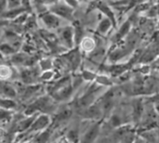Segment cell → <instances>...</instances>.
I'll return each mask as SVG.
<instances>
[{"label": "cell", "mask_w": 159, "mask_h": 143, "mask_svg": "<svg viewBox=\"0 0 159 143\" xmlns=\"http://www.w3.org/2000/svg\"><path fill=\"white\" fill-rule=\"evenodd\" d=\"M53 98L51 96H42L37 98L34 101H33L24 111V114L28 116H32L36 112L48 113L53 110L54 102Z\"/></svg>", "instance_id": "cell-1"}, {"label": "cell", "mask_w": 159, "mask_h": 143, "mask_svg": "<svg viewBox=\"0 0 159 143\" xmlns=\"http://www.w3.org/2000/svg\"><path fill=\"white\" fill-rule=\"evenodd\" d=\"M48 10L55 13L60 18H62L69 21L73 22L75 20V8L65 2L64 3L59 2V3L49 7Z\"/></svg>", "instance_id": "cell-2"}, {"label": "cell", "mask_w": 159, "mask_h": 143, "mask_svg": "<svg viewBox=\"0 0 159 143\" xmlns=\"http://www.w3.org/2000/svg\"><path fill=\"white\" fill-rule=\"evenodd\" d=\"M59 40L67 49H73L75 47V32L73 25L64 26L60 28L59 30Z\"/></svg>", "instance_id": "cell-3"}, {"label": "cell", "mask_w": 159, "mask_h": 143, "mask_svg": "<svg viewBox=\"0 0 159 143\" xmlns=\"http://www.w3.org/2000/svg\"><path fill=\"white\" fill-rule=\"evenodd\" d=\"M21 82L24 85H34L36 84V79L40 78L41 73L37 72V69L34 67H24L20 72H19Z\"/></svg>", "instance_id": "cell-4"}, {"label": "cell", "mask_w": 159, "mask_h": 143, "mask_svg": "<svg viewBox=\"0 0 159 143\" xmlns=\"http://www.w3.org/2000/svg\"><path fill=\"white\" fill-rule=\"evenodd\" d=\"M39 18L48 30L58 29L61 25V18L50 10H47L46 12L39 14Z\"/></svg>", "instance_id": "cell-5"}, {"label": "cell", "mask_w": 159, "mask_h": 143, "mask_svg": "<svg viewBox=\"0 0 159 143\" xmlns=\"http://www.w3.org/2000/svg\"><path fill=\"white\" fill-rule=\"evenodd\" d=\"M114 95H115L114 90H109L100 99L99 104L103 112V115L109 114L111 113V111L114 107V104H115Z\"/></svg>", "instance_id": "cell-6"}, {"label": "cell", "mask_w": 159, "mask_h": 143, "mask_svg": "<svg viewBox=\"0 0 159 143\" xmlns=\"http://www.w3.org/2000/svg\"><path fill=\"white\" fill-rule=\"evenodd\" d=\"M131 29H132V20L130 19H128L126 21H124L121 24L120 28L118 29L117 33L116 34L114 47L115 46H117L118 43L122 42V40H124L125 38H127V36L130 34Z\"/></svg>", "instance_id": "cell-7"}, {"label": "cell", "mask_w": 159, "mask_h": 143, "mask_svg": "<svg viewBox=\"0 0 159 143\" xmlns=\"http://www.w3.org/2000/svg\"><path fill=\"white\" fill-rule=\"evenodd\" d=\"M74 86L71 83H69L68 85L62 87L61 88H60L59 90H57L55 93H53L51 95V97L54 99V101H67L73 94L74 92Z\"/></svg>", "instance_id": "cell-8"}, {"label": "cell", "mask_w": 159, "mask_h": 143, "mask_svg": "<svg viewBox=\"0 0 159 143\" xmlns=\"http://www.w3.org/2000/svg\"><path fill=\"white\" fill-rule=\"evenodd\" d=\"M79 48L80 50L82 51L83 54H87V55H89L90 53H92L98 47L97 45V41L93 38V37H90V36H85L81 43L79 44Z\"/></svg>", "instance_id": "cell-9"}, {"label": "cell", "mask_w": 159, "mask_h": 143, "mask_svg": "<svg viewBox=\"0 0 159 143\" xmlns=\"http://www.w3.org/2000/svg\"><path fill=\"white\" fill-rule=\"evenodd\" d=\"M82 114L87 119L98 120L103 115V112H102V108L98 102V103H93L92 105H90L89 107L85 109Z\"/></svg>", "instance_id": "cell-10"}, {"label": "cell", "mask_w": 159, "mask_h": 143, "mask_svg": "<svg viewBox=\"0 0 159 143\" xmlns=\"http://www.w3.org/2000/svg\"><path fill=\"white\" fill-rule=\"evenodd\" d=\"M112 28H114V24L112 20L108 19L107 17H104L99 21L97 28H96V33L100 36H105L111 31Z\"/></svg>", "instance_id": "cell-11"}, {"label": "cell", "mask_w": 159, "mask_h": 143, "mask_svg": "<svg viewBox=\"0 0 159 143\" xmlns=\"http://www.w3.org/2000/svg\"><path fill=\"white\" fill-rule=\"evenodd\" d=\"M101 130V123H96L93 126H91L89 130L85 133L83 139H82V143H92L96 138L98 137L99 133Z\"/></svg>", "instance_id": "cell-12"}, {"label": "cell", "mask_w": 159, "mask_h": 143, "mask_svg": "<svg viewBox=\"0 0 159 143\" xmlns=\"http://www.w3.org/2000/svg\"><path fill=\"white\" fill-rule=\"evenodd\" d=\"M49 123H50L49 116L47 114H41L34 119L32 127H30V131H37L46 128L49 125Z\"/></svg>", "instance_id": "cell-13"}, {"label": "cell", "mask_w": 159, "mask_h": 143, "mask_svg": "<svg viewBox=\"0 0 159 143\" xmlns=\"http://www.w3.org/2000/svg\"><path fill=\"white\" fill-rule=\"evenodd\" d=\"M24 12H29L25 7H23L22 6L18 7H14V8H7L6 11L2 12V20H14L15 18H17L18 16H20V14L24 13ZM31 13V12H30Z\"/></svg>", "instance_id": "cell-14"}, {"label": "cell", "mask_w": 159, "mask_h": 143, "mask_svg": "<svg viewBox=\"0 0 159 143\" xmlns=\"http://www.w3.org/2000/svg\"><path fill=\"white\" fill-rule=\"evenodd\" d=\"M143 102L142 99H135L132 101V116L135 122H139L142 119L143 113Z\"/></svg>", "instance_id": "cell-15"}, {"label": "cell", "mask_w": 159, "mask_h": 143, "mask_svg": "<svg viewBox=\"0 0 159 143\" xmlns=\"http://www.w3.org/2000/svg\"><path fill=\"white\" fill-rule=\"evenodd\" d=\"M73 27H74V32H75V46L78 47L79 44L81 43L82 39L85 37V30L81 22L77 20H75L73 21Z\"/></svg>", "instance_id": "cell-16"}, {"label": "cell", "mask_w": 159, "mask_h": 143, "mask_svg": "<svg viewBox=\"0 0 159 143\" xmlns=\"http://www.w3.org/2000/svg\"><path fill=\"white\" fill-rule=\"evenodd\" d=\"M1 92H2L3 98H8V99L16 98L17 97V93H18L17 89L13 86H11L7 82H5L4 80H2Z\"/></svg>", "instance_id": "cell-17"}, {"label": "cell", "mask_w": 159, "mask_h": 143, "mask_svg": "<svg viewBox=\"0 0 159 143\" xmlns=\"http://www.w3.org/2000/svg\"><path fill=\"white\" fill-rule=\"evenodd\" d=\"M30 54H27L25 52H19L17 51L15 54L9 57V61L13 65H21L24 66V63Z\"/></svg>", "instance_id": "cell-18"}, {"label": "cell", "mask_w": 159, "mask_h": 143, "mask_svg": "<svg viewBox=\"0 0 159 143\" xmlns=\"http://www.w3.org/2000/svg\"><path fill=\"white\" fill-rule=\"evenodd\" d=\"M38 66H39V70H41V72L53 70L54 69V59H52L50 57L40 58V60L38 61Z\"/></svg>", "instance_id": "cell-19"}, {"label": "cell", "mask_w": 159, "mask_h": 143, "mask_svg": "<svg viewBox=\"0 0 159 143\" xmlns=\"http://www.w3.org/2000/svg\"><path fill=\"white\" fill-rule=\"evenodd\" d=\"M13 68H11L9 65L7 64H5V63H2L1 66H0V76L2 78V80L6 81L7 79H10L12 78L13 76Z\"/></svg>", "instance_id": "cell-20"}, {"label": "cell", "mask_w": 159, "mask_h": 143, "mask_svg": "<svg viewBox=\"0 0 159 143\" xmlns=\"http://www.w3.org/2000/svg\"><path fill=\"white\" fill-rule=\"evenodd\" d=\"M71 115H72V111H71L69 108L61 109V110L59 111V113L56 114V116H55V122H56V123L64 122V121L68 120V119L70 118Z\"/></svg>", "instance_id": "cell-21"}, {"label": "cell", "mask_w": 159, "mask_h": 143, "mask_svg": "<svg viewBox=\"0 0 159 143\" xmlns=\"http://www.w3.org/2000/svg\"><path fill=\"white\" fill-rule=\"evenodd\" d=\"M2 56H12L13 54H15L17 52V49L14 46H12L9 43H2L1 44V47H0Z\"/></svg>", "instance_id": "cell-22"}, {"label": "cell", "mask_w": 159, "mask_h": 143, "mask_svg": "<svg viewBox=\"0 0 159 143\" xmlns=\"http://www.w3.org/2000/svg\"><path fill=\"white\" fill-rule=\"evenodd\" d=\"M95 82L102 86V87H112L113 86V81L110 77H108L107 75L105 74H97V77H96V80Z\"/></svg>", "instance_id": "cell-23"}, {"label": "cell", "mask_w": 159, "mask_h": 143, "mask_svg": "<svg viewBox=\"0 0 159 143\" xmlns=\"http://www.w3.org/2000/svg\"><path fill=\"white\" fill-rule=\"evenodd\" d=\"M80 74H81V76H82L84 81L92 83V82H95L98 74L93 72V71H91V70H89V69H82Z\"/></svg>", "instance_id": "cell-24"}, {"label": "cell", "mask_w": 159, "mask_h": 143, "mask_svg": "<svg viewBox=\"0 0 159 143\" xmlns=\"http://www.w3.org/2000/svg\"><path fill=\"white\" fill-rule=\"evenodd\" d=\"M55 78H56V72L54 70H48V71L41 72L39 79L44 82H50Z\"/></svg>", "instance_id": "cell-25"}, {"label": "cell", "mask_w": 159, "mask_h": 143, "mask_svg": "<svg viewBox=\"0 0 159 143\" xmlns=\"http://www.w3.org/2000/svg\"><path fill=\"white\" fill-rule=\"evenodd\" d=\"M17 107V103L13 99H8V98H2L1 100V108L6 109V110H11Z\"/></svg>", "instance_id": "cell-26"}, {"label": "cell", "mask_w": 159, "mask_h": 143, "mask_svg": "<svg viewBox=\"0 0 159 143\" xmlns=\"http://www.w3.org/2000/svg\"><path fill=\"white\" fill-rule=\"evenodd\" d=\"M34 119H35L34 116H31V117H29V118H27V119H24V120L20 121V124H19V127H18V128H19L20 130H22V131H23V130H26V129H28V128H30V127H32V125H33Z\"/></svg>", "instance_id": "cell-27"}, {"label": "cell", "mask_w": 159, "mask_h": 143, "mask_svg": "<svg viewBox=\"0 0 159 143\" xmlns=\"http://www.w3.org/2000/svg\"><path fill=\"white\" fill-rule=\"evenodd\" d=\"M67 138L70 141L75 143L78 142L79 141V134H78V130L77 129H72L69 131L68 135H67Z\"/></svg>", "instance_id": "cell-28"}, {"label": "cell", "mask_w": 159, "mask_h": 143, "mask_svg": "<svg viewBox=\"0 0 159 143\" xmlns=\"http://www.w3.org/2000/svg\"><path fill=\"white\" fill-rule=\"evenodd\" d=\"M110 123H111V126H113L114 127H120V125H121V118H120V116L118 114H113L111 116Z\"/></svg>", "instance_id": "cell-29"}, {"label": "cell", "mask_w": 159, "mask_h": 143, "mask_svg": "<svg viewBox=\"0 0 159 143\" xmlns=\"http://www.w3.org/2000/svg\"><path fill=\"white\" fill-rule=\"evenodd\" d=\"M65 3H67L68 5H70L71 7H73L75 9L78 7V5H79V2L77 1V0H63Z\"/></svg>", "instance_id": "cell-30"}, {"label": "cell", "mask_w": 159, "mask_h": 143, "mask_svg": "<svg viewBox=\"0 0 159 143\" xmlns=\"http://www.w3.org/2000/svg\"><path fill=\"white\" fill-rule=\"evenodd\" d=\"M43 2L45 3V5H46L47 7H51V6H53V5H55V4L59 3L60 0H43Z\"/></svg>", "instance_id": "cell-31"}, {"label": "cell", "mask_w": 159, "mask_h": 143, "mask_svg": "<svg viewBox=\"0 0 159 143\" xmlns=\"http://www.w3.org/2000/svg\"><path fill=\"white\" fill-rule=\"evenodd\" d=\"M134 143H147L146 141H143V140H141V139H136L135 140V141H134Z\"/></svg>", "instance_id": "cell-32"}, {"label": "cell", "mask_w": 159, "mask_h": 143, "mask_svg": "<svg viewBox=\"0 0 159 143\" xmlns=\"http://www.w3.org/2000/svg\"><path fill=\"white\" fill-rule=\"evenodd\" d=\"M156 4H157V8H158V12H159V0H157Z\"/></svg>", "instance_id": "cell-33"}, {"label": "cell", "mask_w": 159, "mask_h": 143, "mask_svg": "<svg viewBox=\"0 0 159 143\" xmlns=\"http://www.w3.org/2000/svg\"><path fill=\"white\" fill-rule=\"evenodd\" d=\"M78 2H86V1H88V0H77Z\"/></svg>", "instance_id": "cell-34"}, {"label": "cell", "mask_w": 159, "mask_h": 143, "mask_svg": "<svg viewBox=\"0 0 159 143\" xmlns=\"http://www.w3.org/2000/svg\"><path fill=\"white\" fill-rule=\"evenodd\" d=\"M157 29H158V31H159V20H158V21H157Z\"/></svg>", "instance_id": "cell-35"}, {"label": "cell", "mask_w": 159, "mask_h": 143, "mask_svg": "<svg viewBox=\"0 0 159 143\" xmlns=\"http://www.w3.org/2000/svg\"><path fill=\"white\" fill-rule=\"evenodd\" d=\"M143 1H149V0H143Z\"/></svg>", "instance_id": "cell-36"}]
</instances>
